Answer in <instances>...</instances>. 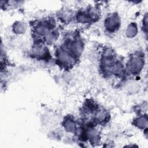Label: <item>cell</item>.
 <instances>
[{
    "mask_svg": "<svg viewBox=\"0 0 148 148\" xmlns=\"http://www.w3.org/2000/svg\"><path fill=\"white\" fill-rule=\"evenodd\" d=\"M128 69L133 73L138 72L142 67V61L140 57H138L137 55L133 57L130 61H129L128 64Z\"/></svg>",
    "mask_w": 148,
    "mask_h": 148,
    "instance_id": "1",
    "label": "cell"
}]
</instances>
